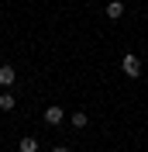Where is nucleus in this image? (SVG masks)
Masks as SVG:
<instances>
[{
    "label": "nucleus",
    "instance_id": "f257e3e1",
    "mask_svg": "<svg viewBox=\"0 0 148 152\" xmlns=\"http://www.w3.org/2000/svg\"><path fill=\"white\" fill-rule=\"evenodd\" d=\"M120 69H124L128 80H138V76H141V59L134 56V52H128V56L120 59Z\"/></svg>",
    "mask_w": 148,
    "mask_h": 152
},
{
    "label": "nucleus",
    "instance_id": "f03ea898",
    "mask_svg": "<svg viewBox=\"0 0 148 152\" xmlns=\"http://www.w3.org/2000/svg\"><path fill=\"white\" fill-rule=\"evenodd\" d=\"M41 118H45V124H52V128H59V124L65 121V111L59 104H52V107H45V114H41Z\"/></svg>",
    "mask_w": 148,
    "mask_h": 152
},
{
    "label": "nucleus",
    "instance_id": "7ed1b4c3",
    "mask_svg": "<svg viewBox=\"0 0 148 152\" xmlns=\"http://www.w3.org/2000/svg\"><path fill=\"white\" fill-rule=\"evenodd\" d=\"M14 80H17V69L4 62V66H0V86H4V90H10V86H14Z\"/></svg>",
    "mask_w": 148,
    "mask_h": 152
},
{
    "label": "nucleus",
    "instance_id": "20e7f679",
    "mask_svg": "<svg viewBox=\"0 0 148 152\" xmlns=\"http://www.w3.org/2000/svg\"><path fill=\"white\" fill-rule=\"evenodd\" d=\"M107 18H110V21L124 18V0H110V4H107Z\"/></svg>",
    "mask_w": 148,
    "mask_h": 152
},
{
    "label": "nucleus",
    "instance_id": "39448f33",
    "mask_svg": "<svg viewBox=\"0 0 148 152\" xmlns=\"http://www.w3.org/2000/svg\"><path fill=\"white\" fill-rule=\"evenodd\" d=\"M17 152H38V138L35 135H24V138L17 142Z\"/></svg>",
    "mask_w": 148,
    "mask_h": 152
},
{
    "label": "nucleus",
    "instance_id": "423d86ee",
    "mask_svg": "<svg viewBox=\"0 0 148 152\" xmlns=\"http://www.w3.org/2000/svg\"><path fill=\"white\" fill-rule=\"evenodd\" d=\"M69 124H73V128H79V132H83L86 124H90V118H86V111H76L73 118H69Z\"/></svg>",
    "mask_w": 148,
    "mask_h": 152
},
{
    "label": "nucleus",
    "instance_id": "0eeeda50",
    "mask_svg": "<svg viewBox=\"0 0 148 152\" xmlns=\"http://www.w3.org/2000/svg\"><path fill=\"white\" fill-rule=\"evenodd\" d=\"M17 107V97L14 94H0V111H14Z\"/></svg>",
    "mask_w": 148,
    "mask_h": 152
},
{
    "label": "nucleus",
    "instance_id": "6e6552de",
    "mask_svg": "<svg viewBox=\"0 0 148 152\" xmlns=\"http://www.w3.org/2000/svg\"><path fill=\"white\" fill-rule=\"evenodd\" d=\"M52 152H69V149H65V145H55V149H52Z\"/></svg>",
    "mask_w": 148,
    "mask_h": 152
}]
</instances>
